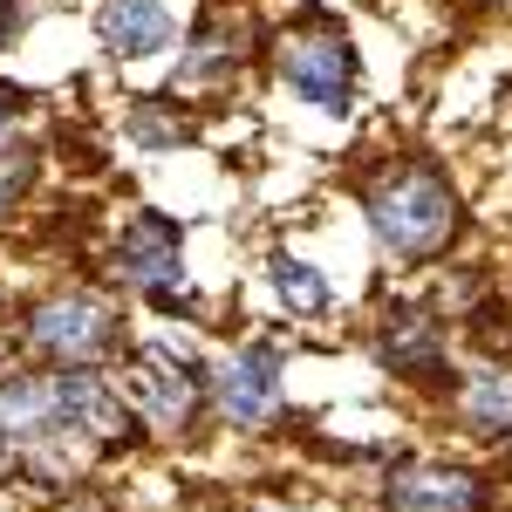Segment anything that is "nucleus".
<instances>
[{"mask_svg": "<svg viewBox=\"0 0 512 512\" xmlns=\"http://www.w3.org/2000/svg\"><path fill=\"white\" fill-rule=\"evenodd\" d=\"M355 205H362V226L390 267H431L472 226L458 178L431 158H390L383 171H369L355 185Z\"/></svg>", "mask_w": 512, "mask_h": 512, "instance_id": "1", "label": "nucleus"}, {"mask_svg": "<svg viewBox=\"0 0 512 512\" xmlns=\"http://www.w3.org/2000/svg\"><path fill=\"white\" fill-rule=\"evenodd\" d=\"M14 349L41 369H110L130 349V328H123V308L103 287L62 280L14 315Z\"/></svg>", "mask_w": 512, "mask_h": 512, "instance_id": "2", "label": "nucleus"}, {"mask_svg": "<svg viewBox=\"0 0 512 512\" xmlns=\"http://www.w3.org/2000/svg\"><path fill=\"white\" fill-rule=\"evenodd\" d=\"M267 69H274V82L294 103H308L321 117H349L355 110L362 55H355V35L342 21H328V14H308L294 28H280L267 41Z\"/></svg>", "mask_w": 512, "mask_h": 512, "instance_id": "3", "label": "nucleus"}, {"mask_svg": "<svg viewBox=\"0 0 512 512\" xmlns=\"http://www.w3.org/2000/svg\"><path fill=\"white\" fill-rule=\"evenodd\" d=\"M117 383L137 410V424L164 444H185V437L212 417V390H205V362L178 342H137L123 349Z\"/></svg>", "mask_w": 512, "mask_h": 512, "instance_id": "4", "label": "nucleus"}, {"mask_svg": "<svg viewBox=\"0 0 512 512\" xmlns=\"http://www.w3.org/2000/svg\"><path fill=\"white\" fill-rule=\"evenodd\" d=\"M110 280L130 287L137 301H151L158 315H192L198 294H192V274H185V226L158 205L123 212L117 239H110Z\"/></svg>", "mask_w": 512, "mask_h": 512, "instance_id": "5", "label": "nucleus"}, {"mask_svg": "<svg viewBox=\"0 0 512 512\" xmlns=\"http://www.w3.org/2000/svg\"><path fill=\"white\" fill-rule=\"evenodd\" d=\"M205 390H212V424L239 437L274 431L287 417V349L267 335H246L205 362Z\"/></svg>", "mask_w": 512, "mask_h": 512, "instance_id": "6", "label": "nucleus"}, {"mask_svg": "<svg viewBox=\"0 0 512 512\" xmlns=\"http://www.w3.org/2000/svg\"><path fill=\"white\" fill-rule=\"evenodd\" d=\"M369 349L376 362L403 376L410 390H451L458 383V355H451V315L431 301H390L383 315L369 321Z\"/></svg>", "mask_w": 512, "mask_h": 512, "instance_id": "7", "label": "nucleus"}, {"mask_svg": "<svg viewBox=\"0 0 512 512\" xmlns=\"http://www.w3.org/2000/svg\"><path fill=\"white\" fill-rule=\"evenodd\" d=\"M260 55V28L239 7H205L198 28L185 35V55L171 69V96H226Z\"/></svg>", "mask_w": 512, "mask_h": 512, "instance_id": "8", "label": "nucleus"}, {"mask_svg": "<svg viewBox=\"0 0 512 512\" xmlns=\"http://www.w3.org/2000/svg\"><path fill=\"white\" fill-rule=\"evenodd\" d=\"M383 512H492V485L458 458H396L383 472Z\"/></svg>", "mask_w": 512, "mask_h": 512, "instance_id": "9", "label": "nucleus"}, {"mask_svg": "<svg viewBox=\"0 0 512 512\" xmlns=\"http://www.w3.org/2000/svg\"><path fill=\"white\" fill-rule=\"evenodd\" d=\"M444 410H451V431H465L472 444H506L512 437V355L472 362L444 390Z\"/></svg>", "mask_w": 512, "mask_h": 512, "instance_id": "10", "label": "nucleus"}, {"mask_svg": "<svg viewBox=\"0 0 512 512\" xmlns=\"http://www.w3.org/2000/svg\"><path fill=\"white\" fill-rule=\"evenodd\" d=\"M96 41L130 69V62H158V55H171L178 21H171L164 0H96Z\"/></svg>", "mask_w": 512, "mask_h": 512, "instance_id": "11", "label": "nucleus"}, {"mask_svg": "<svg viewBox=\"0 0 512 512\" xmlns=\"http://www.w3.org/2000/svg\"><path fill=\"white\" fill-rule=\"evenodd\" d=\"M267 280H274V301L294 321H321L328 308H335L328 274H321L315 260H301V253H274V260H267Z\"/></svg>", "mask_w": 512, "mask_h": 512, "instance_id": "12", "label": "nucleus"}, {"mask_svg": "<svg viewBox=\"0 0 512 512\" xmlns=\"http://www.w3.org/2000/svg\"><path fill=\"white\" fill-rule=\"evenodd\" d=\"M41 158H48L41 137H21V130L0 144V226H7V219L28 205V192L41 185Z\"/></svg>", "mask_w": 512, "mask_h": 512, "instance_id": "13", "label": "nucleus"}, {"mask_svg": "<svg viewBox=\"0 0 512 512\" xmlns=\"http://www.w3.org/2000/svg\"><path fill=\"white\" fill-rule=\"evenodd\" d=\"M123 130H130V144H144V151H171V144L192 137V117L171 110L164 96H137V103L123 110Z\"/></svg>", "mask_w": 512, "mask_h": 512, "instance_id": "14", "label": "nucleus"}, {"mask_svg": "<svg viewBox=\"0 0 512 512\" xmlns=\"http://www.w3.org/2000/svg\"><path fill=\"white\" fill-rule=\"evenodd\" d=\"M28 110H35V96H28V89H14V82H0V144L21 130V117H28Z\"/></svg>", "mask_w": 512, "mask_h": 512, "instance_id": "15", "label": "nucleus"}, {"mask_svg": "<svg viewBox=\"0 0 512 512\" xmlns=\"http://www.w3.org/2000/svg\"><path fill=\"white\" fill-rule=\"evenodd\" d=\"M14 35H21V0H0V55L14 48Z\"/></svg>", "mask_w": 512, "mask_h": 512, "instance_id": "16", "label": "nucleus"}, {"mask_svg": "<svg viewBox=\"0 0 512 512\" xmlns=\"http://www.w3.org/2000/svg\"><path fill=\"white\" fill-rule=\"evenodd\" d=\"M226 512H301V506H226Z\"/></svg>", "mask_w": 512, "mask_h": 512, "instance_id": "17", "label": "nucleus"}, {"mask_svg": "<svg viewBox=\"0 0 512 512\" xmlns=\"http://www.w3.org/2000/svg\"><path fill=\"white\" fill-rule=\"evenodd\" d=\"M0 465H7V444H0Z\"/></svg>", "mask_w": 512, "mask_h": 512, "instance_id": "18", "label": "nucleus"}, {"mask_svg": "<svg viewBox=\"0 0 512 512\" xmlns=\"http://www.w3.org/2000/svg\"><path fill=\"white\" fill-rule=\"evenodd\" d=\"M55 512H76V506H55Z\"/></svg>", "mask_w": 512, "mask_h": 512, "instance_id": "19", "label": "nucleus"}]
</instances>
